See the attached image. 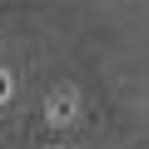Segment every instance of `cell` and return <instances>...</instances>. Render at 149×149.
<instances>
[{"label":"cell","mask_w":149,"mask_h":149,"mask_svg":"<svg viewBox=\"0 0 149 149\" xmlns=\"http://www.w3.org/2000/svg\"><path fill=\"white\" fill-rule=\"evenodd\" d=\"M50 114H55V119H70V114H74V100H70V95H60V100H55V109H50Z\"/></svg>","instance_id":"cell-1"},{"label":"cell","mask_w":149,"mask_h":149,"mask_svg":"<svg viewBox=\"0 0 149 149\" xmlns=\"http://www.w3.org/2000/svg\"><path fill=\"white\" fill-rule=\"evenodd\" d=\"M5 100H10V74L0 70V104H5Z\"/></svg>","instance_id":"cell-2"}]
</instances>
